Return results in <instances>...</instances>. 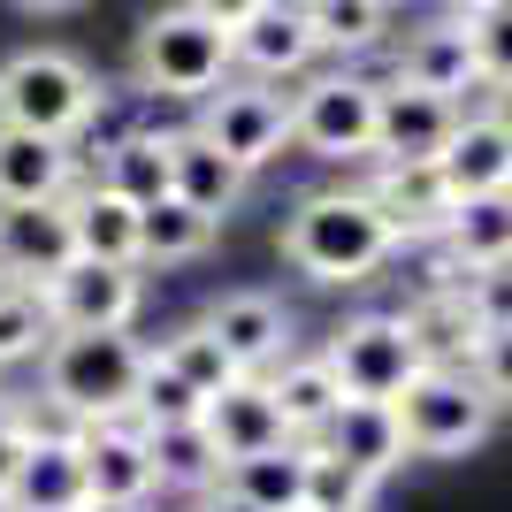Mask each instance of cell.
I'll list each match as a JSON object with an SVG mask.
<instances>
[{"label": "cell", "mask_w": 512, "mask_h": 512, "mask_svg": "<svg viewBox=\"0 0 512 512\" xmlns=\"http://www.w3.org/2000/svg\"><path fill=\"white\" fill-rule=\"evenodd\" d=\"M360 192H367V207L383 214V230H390V245H444V230H451V184H444V169H375L360 176Z\"/></svg>", "instance_id": "5bb4252c"}, {"label": "cell", "mask_w": 512, "mask_h": 512, "mask_svg": "<svg viewBox=\"0 0 512 512\" xmlns=\"http://www.w3.org/2000/svg\"><path fill=\"white\" fill-rule=\"evenodd\" d=\"M459 31H467V54H474V77L482 92H505L512 85V0H467L451 8Z\"/></svg>", "instance_id": "d6a6232c"}, {"label": "cell", "mask_w": 512, "mask_h": 512, "mask_svg": "<svg viewBox=\"0 0 512 512\" xmlns=\"http://www.w3.org/2000/svg\"><path fill=\"white\" fill-rule=\"evenodd\" d=\"M329 459H344L352 474H367V482H383V474L406 467V428H398V406H352L344 398L337 421L314 436Z\"/></svg>", "instance_id": "44dd1931"}, {"label": "cell", "mask_w": 512, "mask_h": 512, "mask_svg": "<svg viewBox=\"0 0 512 512\" xmlns=\"http://www.w3.org/2000/svg\"><path fill=\"white\" fill-rule=\"evenodd\" d=\"M192 512H253L245 497H230V490H207V497H192Z\"/></svg>", "instance_id": "ab89813d"}, {"label": "cell", "mask_w": 512, "mask_h": 512, "mask_svg": "<svg viewBox=\"0 0 512 512\" xmlns=\"http://www.w3.org/2000/svg\"><path fill=\"white\" fill-rule=\"evenodd\" d=\"M192 130L230 161L237 176H253V169H268V161L291 153V92L253 85V77H230L214 100L192 107Z\"/></svg>", "instance_id": "ba28073f"}, {"label": "cell", "mask_w": 512, "mask_h": 512, "mask_svg": "<svg viewBox=\"0 0 512 512\" xmlns=\"http://www.w3.org/2000/svg\"><path fill=\"white\" fill-rule=\"evenodd\" d=\"M230 8H207V0H176V8H153L130 39V92L138 100H214L230 85Z\"/></svg>", "instance_id": "6da1fadb"}, {"label": "cell", "mask_w": 512, "mask_h": 512, "mask_svg": "<svg viewBox=\"0 0 512 512\" xmlns=\"http://www.w3.org/2000/svg\"><path fill=\"white\" fill-rule=\"evenodd\" d=\"M199 428H207L214 451H222V474L245 467V459H268V451L291 444V428H283V413H276V398H268V383H260V375H237L222 398H207Z\"/></svg>", "instance_id": "2e32d148"}, {"label": "cell", "mask_w": 512, "mask_h": 512, "mask_svg": "<svg viewBox=\"0 0 512 512\" xmlns=\"http://www.w3.org/2000/svg\"><path fill=\"white\" fill-rule=\"evenodd\" d=\"M169 199H184L192 214H207V222H222V214L245 199V176L222 161V153L199 138L192 123L169 130Z\"/></svg>", "instance_id": "603a6c76"}, {"label": "cell", "mask_w": 512, "mask_h": 512, "mask_svg": "<svg viewBox=\"0 0 512 512\" xmlns=\"http://www.w3.org/2000/svg\"><path fill=\"white\" fill-rule=\"evenodd\" d=\"M398 321H406L421 367H474V352H482V329H474L459 291H413V306H398Z\"/></svg>", "instance_id": "cb8c5ba5"}, {"label": "cell", "mask_w": 512, "mask_h": 512, "mask_svg": "<svg viewBox=\"0 0 512 512\" xmlns=\"http://www.w3.org/2000/svg\"><path fill=\"white\" fill-rule=\"evenodd\" d=\"M459 115H467V107L428 100V92H406V85H383V107H375V161H383V169H436L444 146L459 138ZM375 161H367V169H375Z\"/></svg>", "instance_id": "4fadbf2b"}, {"label": "cell", "mask_w": 512, "mask_h": 512, "mask_svg": "<svg viewBox=\"0 0 512 512\" xmlns=\"http://www.w3.org/2000/svg\"><path fill=\"white\" fill-rule=\"evenodd\" d=\"M306 16H314V46L337 69L390 46V31H398V8H383V0H306Z\"/></svg>", "instance_id": "f1b7e54d"}, {"label": "cell", "mask_w": 512, "mask_h": 512, "mask_svg": "<svg viewBox=\"0 0 512 512\" xmlns=\"http://www.w3.org/2000/svg\"><path fill=\"white\" fill-rule=\"evenodd\" d=\"M23 413H31V406H23V398H16V390H8V383H0V428H16V421H23Z\"/></svg>", "instance_id": "b9f144b4"}, {"label": "cell", "mask_w": 512, "mask_h": 512, "mask_svg": "<svg viewBox=\"0 0 512 512\" xmlns=\"http://www.w3.org/2000/svg\"><path fill=\"white\" fill-rule=\"evenodd\" d=\"M146 451H153V482L176 497H207L222 490V451L199 421H176V428H146Z\"/></svg>", "instance_id": "83f0119b"}, {"label": "cell", "mask_w": 512, "mask_h": 512, "mask_svg": "<svg viewBox=\"0 0 512 512\" xmlns=\"http://www.w3.org/2000/svg\"><path fill=\"white\" fill-rule=\"evenodd\" d=\"M77 268V237H69V214L62 207H16L0 214V276L8 283H31L46 291L54 276Z\"/></svg>", "instance_id": "e0dca14e"}, {"label": "cell", "mask_w": 512, "mask_h": 512, "mask_svg": "<svg viewBox=\"0 0 512 512\" xmlns=\"http://www.w3.org/2000/svg\"><path fill=\"white\" fill-rule=\"evenodd\" d=\"M474 383L497 398V413L512 406V329H497V337H482V352H474Z\"/></svg>", "instance_id": "74e56055"}, {"label": "cell", "mask_w": 512, "mask_h": 512, "mask_svg": "<svg viewBox=\"0 0 512 512\" xmlns=\"http://www.w3.org/2000/svg\"><path fill=\"white\" fill-rule=\"evenodd\" d=\"M69 436H77V459H85L92 505H138V512H153L161 482H153L146 428H138V421H92V428H69Z\"/></svg>", "instance_id": "7c38bea8"}, {"label": "cell", "mask_w": 512, "mask_h": 512, "mask_svg": "<svg viewBox=\"0 0 512 512\" xmlns=\"http://www.w3.org/2000/svg\"><path fill=\"white\" fill-rule=\"evenodd\" d=\"M467 314L482 337H497V329H512V268H490V276H467Z\"/></svg>", "instance_id": "8d00e7d4"}, {"label": "cell", "mask_w": 512, "mask_h": 512, "mask_svg": "<svg viewBox=\"0 0 512 512\" xmlns=\"http://www.w3.org/2000/svg\"><path fill=\"white\" fill-rule=\"evenodd\" d=\"M85 505H92V490H85L77 436L39 421L31 459H23V474H16V490H8V505H0V512H85Z\"/></svg>", "instance_id": "d6986e66"}, {"label": "cell", "mask_w": 512, "mask_h": 512, "mask_svg": "<svg viewBox=\"0 0 512 512\" xmlns=\"http://www.w3.org/2000/svg\"><path fill=\"white\" fill-rule=\"evenodd\" d=\"M77 192V153L31 130H0V214L16 207H62Z\"/></svg>", "instance_id": "ac0fdd59"}, {"label": "cell", "mask_w": 512, "mask_h": 512, "mask_svg": "<svg viewBox=\"0 0 512 512\" xmlns=\"http://www.w3.org/2000/svg\"><path fill=\"white\" fill-rule=\"evenodd\" d=\"M490 123L512 138V85H505V92H490Z\"/></svg>", "instance_id": "60d3db41"}, {"label": "cell", "mask_w": 512, "mask_h": 512, "mask_svg": "<svg viewBox=\"0 0 512 512\" xmlns=\"http://www.w3.org/2000/svg\"><path fill=\"white\" fill-rule=\"evenodd\" d=\"M390 85L406 92H428V100H451L467 107L474 92H482V77H474V54H467V31H459V16H428L421 31H406L398 39V62H390Z\"/></svg>", "instance_id": "9a60e30c"}, {"label": "cell", "mask_w": 512, "mask_h": 512, "mask_svg": "<svg viewBox=\"0 0 512 512\" xmlns=\"http://www.w3.org/2000/svg\"><path fill=\"white\" fill-rule=\"evenodd\" d=\"M214 329V344L230 352L237 375H276L291 352H299V314L276 299V291H260V283H237V291H214L207 314H199Z\"/></svg>", "instance_id": "30bf717a"}, {"label": "cell", "mask_w": 512, "mask_h": 512, "mask_svg": "<svg viewBox=\"0 0 512 512\" xmlns=\"http://www.w3.org/2000/svg\"><path fill=\"white\" fill-rule=\"evenodd\" d=\"M31 436H39V413H23L16 428H0V505H8V490H16L23 459H31Z\"/></svg>", "instance_id": "f35d334b"}, {"label": "cell", "mask_w": 512, "mask_h": 512, "mask_svg": "<svg viewBox=\"0 0 512 512\" xmlns=\"http://www.w3.org/2000/svg\"><path fill=\"white\" fill-rule=\"evenodd\" d=\"M222 222L192 214L184 199H161V207L138 214V268H184V260H207Z\"/></svg>", "instance_id": "f546056e"}, {"label": "cell", "mask_w": 512, "mask_h": 512, "mask_svg": "<svg viewBox=\"0 0 512 512\" xmlns=\"http://www.w3.org/2000/svg\"><path fill=\"white\" fill-rule=\"evenodd\" d=\"M306 512H375V482L329 459L321 444H306Z\"/></svg>", "instance_id": "e575fe53"}, {"label": "cell", "mask_w": 512, "mask_h": 512, "mask_svg": "<svg viewBox=\"0 0 512 512\" xmlns=\"http://www.w3.org/2000/svg\"><path fill=\"white\" fill-rule=\"evenodd\" d=\"M138 375H146V344L138 337H54L39 360V398L46 413H62V428L130 421Z\"/></svg>", "instance_id": "277c9868"}, {"label": "cell", "mask_w": 512, "mask_h": 512, "mask_svg": "<svg viewBox=\"0 0 512 512\" xmlns=\"http://www.w3.org/2000/svg\"><path fill=\"white\" fill-rule=\"evenodd\" d=\"M436 253L459 268V276H490V268H512V192L497 199H459L451 207V230Z\"/></svg>", "instance_id": "484cf974"}, {"label": "cell", "mask_w": 512, "mask_h": 512, "mask_svg": "<svg viewBox=\"0 0 512 512\" xmlns=\"http://www.w3.org/2000/svg\"><path fill=\"white\" fill-rule=\"evenodd\" d=\"M268 398H276L283 428H291V444H314L321 428L337 421V406H344V390H337V375H329V360H321V352H291V360L268 375Z\"/></svg>", "instance_id": "d4e9b609"}, {"label": "cell", "mask_w": 512, "mask_h": 512, "mask_svg": "<svg viewBox=\"0 0 512 512\" xmlns=\"http://www.w3.org/2000/svg\"><path fill=\"white\" fill-rule=\"evenodd\" d=\"M444 184H451V199H497V192H512V138L490 123V107H467L459 115V138L444 146Z\"/></svg>", "instance_id": "7402d4cb"}, {"label": "cell", "mask_w": 512, "mask_h": 512, "mask_svg": "<svg viewBox=\"0 0 512 512\" xmlns=\"http://www.w3.org/2000/svg\"><path fill=\"white\" fill-rule=\"evenodd\" d=\"M62 214H69V237H77V260H92V268H138V207H123L107 184L77 176Z\"/></svg>", "instance_id": "ffe728a7"}, {"label": "cell", "mask_w": 512, "mask_h": 512, "mask_svg": "<svg viewBox=\"0 0 512 512\" xmlns=\"http://www.w3.org/2000/svg\"><path fill=\"white\" fill-rule=\"evenodd\" d=\"M153 360L169 367L176 383L184 390H199V398H222V390L237 383V367H230V352H222V344H214V329L207 321H176V329H161V344H146Z\"/></svg>", "instance_id": "4dcf8cb0"}, {"label": "cell", "mask_w": 512, "mask_h": 512, "mask_svg": "<svg viewBox=\"0 0 512 512\" xmlns=\"http://www.w3.org/2000/svg\"><path fill=\"white\" fill-rule=\"evenodd\" d=\"M375 107H383L375 77L314 69L306 85H291V146L329 161V169H367L375 161Z\"/></svg>", "instance_id": "5b68a950"}, {"label": "cell", "mask_w": 512, "mask_h": 512, "mask_svg": "<svg viewBox=\"0 0 512 512\" xmlns=\"http://www.w3.org/2000/svg\"><path fill=\"white\" fill-rule=\"evenodd\" d=\"M92 184H107V192L123 199V207H161L169 199V130H130V138H115V146L92 161Z\"/></svg>", "instance_id": "4316f807"}, {"label": "cell", "mask_w": 512, "mask_h": 512, "mask_svg": "<svg viewBox=\"0 0 512 512\" xmlns=\"http://www.w3.org/2000/svg\"><path fill=\"white\" fill-rule=\"evenodd\" d=\"M314 352L329 360V375H337V390L352 398V406H398V398L413 390V375H421V352H413L406 321L390 314V306L344 314Z\"/></svg>", "instance_id": "52a82bcc"}, {"label": "cell", "mask_w": 512, "mask_h": 512, "mask_svg": "<svg viewBox=\"0 0 512 512\" xmlns=\"http://www.w3.org/2000/svg\"><path fill=\"white\" fill-rule=\"evenodd\" d=\"M398 428H406V459H467L490 444L497 398L474 383V367H421L398 398Z\"/></svg>", "instance_id": "8992f818"}, {"label": "cell", "mask_w": 512, "mask_h": 512, "mask_svg": "<svg viewBox=\"0 0 512 512\" xmlns=\"http://www.w3.org/2000/svg\"><path fill=\"white\" fill-rule=\"evenodd\" d=\"M46 344H54L46 291L0 276V375H8V367H23V360H46Z\"/></svg>", "instance_id": "836d02e7"}, {"label": "cell", "mask_w": 512, "mask_h": 512, "mask_svg": "<svg viewBox=\"0 0 512 512\" xmlns=\"http://www.w3.org/2000/svg\"><path fill=\"white\" fill-rule=\"evenodd\" d=\"M222 490L245 497L253 512H306V444H283V451H268V459L230 467Z\"/></svg>", "instance_id": "1f68e13d"}, {"label": "cell", "mask_w": 512, "mask_h": 512, "mask_svg": "<svg viewBox=\"0 0 512 512\" xmlns=\"http://www.w3.org/2000/svg\"><path fill=\"white\" fill-rule=\"evenodd\" d=\"M85 512H138V505H85Z\"/></svg>", "instance_id": "7bdbcfd3"}, {"label": "cell", "mask_w": 512, "mask_h": 512, "mask_svg": "<svg viewBox=\"0 0 512 512\" xmlns=\"http://www.w3.org/2000/svg\"><path fill=\"white\" fill-rule=\"evenodd\" d=\"M283 260L299 268L306 283H321V291H352V283H375L383 276V260L398 253L383 230V214L367 207L360 184H321V192H306L299 207L283 214Z\"/></svg>", "instance_id": "7a4b0ae2"}, {"label": "cell", "mask_w": 512, "mask_h": 512, "mask_svg": "<svg viewBox=\"0 0 512 512\" xmlns=\"http://www.w3.org/2000/svg\"><path fill=\"white\" fill-rule=\"evenodd\" d=\"M54 337H130V321L146 314V268H92L77 260L69 276L46 283Z\"/></svg>", "instance_id": "8fae6325"}, {"label": "cell", "mask_w": 512, "mask_h": 512, "mask_svg": "<svg viewBox=\"0 0 512 512\" xmlns=\"http://www.w3.org/2000/svg\"><path fill=\"white\" fill-rule=\"evenodd\" d=\"M230 62L253 85H276V92L306 85L314 62H321L306 0H245V8H230Z\"/></svg>", "instance_id": "9c48e42d"}, {"label": "cell", "mask_w": 512, "mask_h": 512, "mask_svg": "<svg viewBox=\"0 0 512 512\" xmlns=\"http://www.w3.org/2000/svg\"><path fill=\"white\" fill-rule=\"evenodd\" d=\"M199 413H207V398L184 390L169 367L146 352V375H138V406H130V421H138V428H176V421H199Z\"/></svg>", "instance_id": "d590c367"}, {"label": "cell", "mask_w": 512, "mask_h": 512, "mask_svg": "<svg viewBox=\"0 0 512 512\" xmlns=\"http://www.w3.org/2000/svg\"><path fill=\"white\" fill-rule=\"evenodd\" d=\"M100 69L69 46H16L0 62V130H31L54 146H77L100 107Z\"/></svg>", "instance_id": "3957f363"}]
</instances>
